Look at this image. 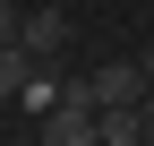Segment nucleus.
Instances as JSON below:
<instances>
[{"label":"nucleus","instance_id":"1","mask_svg":"<svg viewBox=\"0 0 154 146\" xmlns=\"http://www.w3.org/2000/svg\"><path fill=\"white\" fill-rule=\"evenodd\" d=\"M17 43H26L34 60H60L69 52V9H26L17 17Z\"/></svg>","mask_w":154,"mask_h":146},{"label":"nucleus","instance_id":"2","mask_svg":"<svg viewBox=\"0 0 154 146\" xmlns=\"http://www.w3.org/2000/svg\"><path fill=\"white\" fill-rule=\"evenodd\" d=\"M146 60H103V69H94V112H111V103H137L146 95Z\"/></svg>","mask_w":154,"mask_h":146},{"label":"nucleus","instance_id":"3","mask_svg":"<svg viewBox=\"0 0 154 146\" xmlns=\"http://www.w3.org/2000/svg\"><path fill=\"white\" fill-rule=\"evenodd\" d=\"M94 129H103V146H146V112L137 103H111V112H94Z\"/></svg>","mask_w":154,"mask_h":146},{"label":"nucleus","instance_id":"4","mask_svg":"<svg viewBox=\"0 0 154 146\" xmlns=\"http://www.w3.org/2000/svg\"><path fill=\"white\" fill-rule=\"evenodd\" d=\"M26 78H34V52L26 43H0V95H26Z\"/></svg>","mask_w":154,"mask_h":146},{"label":"nucleus","instance_id":"5","mask_svg":"<svg viewBox=\"0 0 154 146\" xmlns=\"http://www.w3.org/2000/svg\"><path fill=\"white\" fill-rule=\"evenodd\" d=\"M51 103H60V86H51L43 69H34V78H26V112H51Z\"/></svg>","mask_w":154,"mask_h":146},{"label":"nucleus","instance_id":"6","mask_svg":"<svg viewBox=\"0 0 154 146\" xmlns=\"http://www.w3.org/2000/svg\"><path fill=\"white\" fill-rule=\"evenodd\" d=\"M17 17H26V9H9V0H0V43H17Z\"/></svg>","mask_w":154,"mask_h":146},{"label":"nucleus","instance_id":"7","mask_svg":"<svg viewBox=\"0 0 154 146\" xmlns=\"http://www.w3.org/2000/svg\"><path fill=\"white\" fill-rule=\"evenodd\" d=\"M137 112H146V129H154V86H146V95H137Z\"/></svg>","mask_w":154,"mask_h":146},{"label":"nucleus","instance_id":"8","mask_svg":"<svg viewBox=\"0 0 154 146\" xmlns=\"http://www.w3.org/2000/svg\"><path fill=\"white\" fill-rule=\"evenodd\" d=\"M137 60H146V78H154V43H146V52H137Z\"/></svg>","mask_w":154,"mask_h":146},{"label":"nucleus","instance_id":"9","mask_svg":"<svg viewBox=\"0 0 154 146\" xmlns=\"http://www.w3.org/2000/svg\"><path fill=\"white\" fill-rule=\"evenodd\" d=\"M146 146H154V129H146Z\"/></svg>","mask_w":154,"mask_h":146}]
</instances>
